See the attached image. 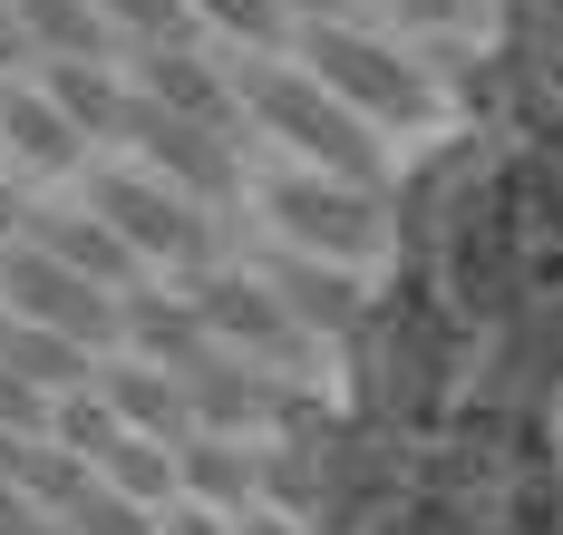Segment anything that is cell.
<instances>
[{"label":"cell","mask_w":563,"mask_h":535,"mask_svg":"<svg viewBox=\"0 0 563 535\" xmlns=\"http://www.w3.org/2000/svg\"><path fill=\"white\" fill-rule=\"evenodd\" d=\"M40 98H49V108H58L68 127H78L88 146L126 137V108H136L126 68H98V59H49V68H40Z\"/></svg>","instance_id":"13"},{"label":"cell","mask_w":563,"mask_h":535,"mask_svg":"<svg viewBox=\"0 0 563 535\" xmlns=\"http://www.w3.org/2000/svg\"><path fill=\"white\" fill-rule=\"evenodd\" d=\"M88 215H98L136 263H166V273H205V263L224 253V234H214L205 205L166 195L156 176H126V166H88Z\"/></svg>","instance_id":"5"},{"label":"cell","mask_w":563,"mask_h":535,"mask_svg":"<svg viewBox=\"0 0 563 535\" xmlns=\"http://www.w3.org/2000/svg\"><path fill=\"white\" fill-rule=\"evenodd\" d=\"M0 156H20V166H49V176H78V166H88V137L58 118L40 88L0 78Z\"/></svg>","instance_id":"14"},{"label":"cell","mask_w":563,"mask_h":535,"mask_svg":"<svg viewBox=\"0 0 563 535\" xmlns=\"http://www.w3.org/2000/svg\"><path fill=\"white\" fill-rule=\"evenodd\" d=\"M156 535H233V516H214V506H175V516H156Z\"/></svg>","instance_id":"24"},{"label":"cell","mask_w":563,"mask_h":535,"mask_svg":"<svg viewBox=\"0 0 563 535\" xmlns=\"http://www.w3.org/2000/svg\"><path fill=\"white\" fill-rule=\"evenodd\" d=\"M0 312H10V321H40L58 341H78L88 360L108 351V341H126V331H117V302L98 293V283H78V273H58L40 243H0Z\"/></svg>","instance_id":"7"},{"label":"cell","mask_w":563,"mask_h":535,"mask_svg":"<svg viewBox=\"0 0 563 535\" xmlns=\"http://www.w3.org/2000/svg\"><path fill=\"white\" fill-rule=\"evenodd\" d=\"M20 10V40H30V59H117V30L98 20V0H10Z\"/></svg>","instance_id":"17"},{"label":"cell","mask_w":563,"mask_h":535,"mask_svg":"<svg viewBox=\"0 0 563 535\" xmlns=\"http://www.w3.org/2000/svg\"><path fill=\"white\" fill-rule=\"evenodd\" d=\"M0 370H10V380H30L40 400L98 390V360L78 351V341H58V331H40V321H10V312H0Z\"/></svg>","instance_id":"16"},{"label":"cell","mask_w":563,"mask_h":535,"mask_svg":"<svg viewBox=\"0 0 563 535\" xmlns=\"http://www.w3.org/2000/svg\"><path fill=\"white\" fill-rule=\"evenodd\" d=\"M98 20L126 50H205V20L185 0H98Z\"/></svg>","instance_id":"19"},{"label":"cell","mask_w":563,"mask_h":535,"mask_svg":"<svg viewBox=\"0 0 563 535\" xmlns=\"http://www.w3.org/2000/svg\"><path fill=\"white\" fill-rule=\"evenodd\" d=\"M311 496H321V468H311V448L273 438V448H263V506L301 526V516H311Z\"/></svg>","instance_id":"22"},{"label":"cell","mask_w":563,"mask_h":535,"mask_svg":"<svg viewBox=\"0 0 563 535\" xmlns=\"http://www.w3.org/2000/svg\"><path fill=\"white\" fill-rule=\"evenodd\" d=\"M291 59L311 68V78H321V88H331V98L369 127V137H379V127H428V118H438L428 78L398 59L389 40L350 30V20H331V30H291Z\"/></svg>","instance_id":"4"},{"label":"cell","mask_w":563,"mask_h":535,"mask_svg":"<svg viewBox=\"0 0 563 535\" xmlns=\"http://www.w3.org/2000/svg\"><path fill=\"white\" fill-rule=\"evenodd\" d=\"M20 243H40L58 273H78V283H98L108 302H126V293H146V263L126 253V243L98 225V215H49V205H30V234Z\"/></svg>","instance_id":"10"},{"label":"cell","mask_w":563,"mask_h":535,"mask_svg":"<svg viewBox=\"0 0 563 535\" xmlns=\"http://www.w3.org/2000/svg\"><path fill=\"white\" fill-rule=\"evenodd\" d=\"M205 40H233V59H291V10L273 0H185Z\"/></svg>","instance_id":"18"},{"label":"cell","mask_w":563,"mask_h":535,"mask_svg":"<svg viewBox=\"0 0 563 535\" xmlns=\"http://www.w3.org/2000/svg\"><path fill=\"white\" fill-rule=\"evenodd\" d=\"M20 59H30V40H20V10L0 0V68H20Z\"/></svg>","instance_id":"28"},{"label":"cell","mask_w":563,"mask_h":535,"mask_svg":"<svg viewBox=\"0 0 563 535\" xmlns=\"http://www.w3.org/2000/svg\"><path fill=\"white\" fill-rule=\"evenodd\" d=\"M195 321H205V341L224 360H253V370H273V380H311V360H321V341L282 312L253 273H224V263H205V273H175L166 283Z\"/></svg>","instance_id":"3"},{"label":"cell","mask_w":563,"mask_h":535,"mask_svg":"<svg viewBox=\"0 0 563 535\" xmlns=\"http://www.w3.org/2000/svg\"><path fill=\"white\" fill-rule=\"evenodd\" d=\"M117 331H126V360H146V370H166V380H185L195 360L214 351V341H205V321H195L175 293H156V283L117 302Z\"/></svg>","instance_id":"12"},{"label":"cell","mask_w":563,"mask_h":535,"mask_svg":"<svg viewBox=\"0 0 563 535\" xmlns=\"http://www.w3.org/2000/svg\"><path fill=\"white\" fill-rule=\"evenodd\" d=\"M243 166H263V176H253V205H263L273 243H291V253L360 273V263L389 243V205H379V195L331 185V176H301V166H282V156H243Z\"/></svg>","instance_id":"2"},{"label":"cell","mask_w":563,"mask_h":535,"mask_svg":"<svg viewBox=\"0 0 563 535\" xmlns=\"http://www.w3.org/2000/svg\"><path fill=\"white\" fill-rule=\"evenodd\" d=\"M273 10H291V30H331V20H350L360 0H273Z\"/></svg>","instance_id":"25"},{"label":"cell","mask_w":563,"mask_h":535,"mask_svg":"<svg viewBox=\"0 0 563 535\" xmlns=\"http://www.w3.org/2000/svg\"><path fill=\"white\" fill-rule=\"evenodd\" d=\"M126 146L146 156V176L166 185V195H185V205H205V215H224L233 195H243V137H214V127L195 118H166V108H126Z\"/></svg>","instance_id":"6"},{"label":"cell","mask_w":563,"mask_h":535,"mask_svg":"<svg viewBox=\"0 0 563 535\" xmlns=\"http://www.w3.org/2000/svg\"><path fill=\"white\" fill-rule=\"evenodd\" d=\"M117 438H126V428H117V410L98 400V390H68V400H49V448H68L78 468H108Z\"/></svg>","instance_id":"20"},{"label":"cell","mask_w":563,"mask_h":535,"mask_svg":"<svg viewBox=\"0 0 563 535\" xmlns=\"http://www.w3.org/2000/svg\"><path fill=\"white\" fill-rule=\"evenodd\" d=\"M398 20H418V30H448V20H466V0H389Z\"/></svg>","instance_id":"27"},{"label":"cell","mask_w":563,"mask_h":535,"mask_svg":"<svg viewBox=\"0 0 563 535\" xmlns=\"http://www.w3.org/2000/svg\"><path fill=\"white\" fill-rule=\"evenodd\" d=\"M126 88L166 118H195L214 137H243V108H233V78L214 50H126Z\"/></svg>","instance_id":"8"},{"label":"cell","mask_w":563,"mask_h":535,"mask_svg":"<svg viewBox=\"0 0 563 535\" xmlns=\"http://www.w3.org/2000/svg\"><path fill=\"white\" fill-rule=\"evenodd\" d=\"M224 78H233V108H243V127L282 146V166L379 195V137L350 118V108H340V98H331V88H321L301 59H224Z\"/></svg>","instance_id":"1"},{"label":"cell","mask_w":563,"mask_h":535,"mask_svg":"<svg viewBox=\"0 0 563 535\" xmlns=\"http://www.w3.org/2000/svg\"><path fill=\"white\" fill-rule=\"evenodd\" d=\"M0 438H30V448L49 438V400L30 380H10V370H0Z\"/></svg>","instance_id":"23"},{"label":"cell","mask_w":563,"mask_h":535,"mask_svg":"<svg viewBox=\"0 0 563 535\" xmlns=\"http://www.w3.org/2000/svg\"><path fill=\"white\" fill-rule=\"evenodd\" d=\"M98 400L117 410V428H126V438H156V448H185V438H195L185 380L146 370V360H98Z\"/></svg>","instance_id":"11"},{"label":"cell","mask_w":563,"mask_h":535,"mask_svg":"<svg viewBox=\"0 0 563 535\" xmlns=\"http://www.w3.org/2000/svg\"><path fill=\"white\" fill-rule=\"evenodd\" d=\"M243 273L263 283V293L311 331V341H331L340 321L360 312V273H340V263H311V253H291V243H243Z\"/></svg>","instance_id":"9"},{"label":"cell","mask_w":563,"mask_h":535,"mask_svg":"<svg viewBox=\"0 0 563 535\" xmlns=\"http://www.w3.org/2000/svg\"><path fill=\"white\" fill-rule=\"evenodd\" d=\"M20 234H30V195H20L10 166H0V243H20Z\"/></svg>","instance_id":"26"},{"label":"cell","mask_w":563,"mask_h":535,"mask_svg":"<svg viewBox=\"0 0 563 535\" xmlns=\"http://www.w3.org/2000/svg\"><path fill=\"white\" fill-rule=\"evenodd\" d=\"M233 535H311V526H291V516H273V506H263V516H233Z\"/></svg>","instance_id":"29"},{"label":"cell","mask_w":563,"mask_h":535,"mask_svg":"<svg viewBox=\"0 0 563 535\" xmlns=\"http://www.w3.org/2000/svg\"><path fill=\"white\" fill-rule=\"evenodd\" d=\"M175 487H185V506L233 516L243 496H263V448L253 438H185L175 448Z\"/></svg>","instance_id":"15"},{"label":"cell","mask_w":563,"mask_h":535,"mask_svg":"<svg viewBox=\"0 0 563 535\" xmlns=\"http://www.w3.org/2000/svg\"><path fill=\"white\" fill-rule=\"evenodd\" d=\"M98 477H108L126 506H146V516H156V506L175 496V448H156V438H117V458H108Z\"/></svg>","instance_id":"21"}]
</instances>
